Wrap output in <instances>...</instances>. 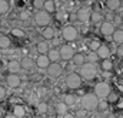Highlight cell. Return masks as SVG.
Segmentation results:
<instances>
[{"label":"cell","mask_w":123,"mask_h":118,"mask_svg":"<svg viewBox=\"0 0 123 118\" xmlns=\"http://www.w3.org/2000/svg\"><path fill=\"white\" fill-rule=\"evenodd\" d=\"M13 114H14V117H25L26 115V110H25V107L23 105H16L14 108H13Z\"/></svg>","instance_id":"cell-27"},{"label":"cell","mask_w":123,"mask_h":118,"mask_svg":"<svg viewBox=\"0 0 123 118\" xmlns=\"http://www.w3.org/2000/svg\"><path fill=\"white\" fill-rule=\"evenodd\" d=\"M97 54H99L100 60L102 59H109V57H110V48H109V46L100 44V47L97 48Z\"/></svg>","instance_id":"cell-17"},{"label":"cell","mask_w":123,"mask_h":118,"mask_svg":"<svg viewBox=\"0 0 123 118\" xmlns=\"http://www.w3.org/2000/svg\"><path fill=\"white\" fill-rule=\"evenodd\" d=\"M6 97H7V91H6L4 87H1V86H0V101H3Z\"/></svg>","instance_id":"cell-38"},{"label":"cell","mask_w":123,"mask_h":118,"mask_svg":"<svg viewBox=\"0 0 123 118\" xmlns=\"http://www.w3.org/2000/svg\"><path fill=\"white\" fill-rule=\"evenodd\" d=\"M50 59H49V56L47 54H39L37 56V59H36V65H37V68H40V70H46L49 65H50Z\"/></svg>","instance_id":"cell-12"},{"label":"cell","mask_w":123,"mask_h":118,"mask_svg":"<svg viewBox=\"0 0 123 118\" xmlns=\"http://www.w3.org/2000/svg\"><path fill=\"white\" fill-rule=\"evenodd\" d=\"M76 117H79V118L86 117V110H85V108H83V110H79V111L76 113Z\"/></svg>","instance_id":"cell-39"},{"label":"cell","mask_w":123,"mask_h":118,"mask_svg":"<svg viewBox=\"0 0 123 118\" xmlns=\"http://www.w3.org/2000/svg\"><path fill=\"white\" fill-rule=\"evenodd\" d=\"M100 41H97V40H92L90 43H89V50H93V51H97V48L100 47Z\"/></svg>","instance_id":"cell-35"},{"label":"cell","mask_w":123,"mask_h":118,"mask_svg":"<svg viewBox=\"0 0 123 118\" xmlns=\"http://www.w3.org/2000/svg\"><path fill=\"white\" fill-rule=\"evenodd\" d=\"M46 73H47L49 77H59V75H62V73H63V67H62V64H59L57 61H52L50 65L46 68Z\"/></svg>","instance_id":"cell-8"},{"label":"cell","mask_w":123,"mask_h":118,"mask_svg":"<svg viewBox=\"0 0 123 118\" xmlns=\"http://www.w3.org/2000/svg\"><path fill=\"white\" fill-rule=\"evenodd\" d=\"M112 40H113V43H116L117 46H122L123 44V30L122 29L115 30V33L112 34Z\"/></svg>","instance_id":"cell-19"},{"label":"cell","mask_w":123,"mask_h":118,"mask_svg":"<svg viewBox=\"0 0 123 118\" xmlns=\"http://www.w3.org/2000/svg\"><path fill=\"white\" fill-rule=\"evenodd\" d=\"M36 111H37L39 114H46V113L49 111V104H47V102H39V104L36 105Z\"/></svg>","instance_id":"cell-28"},{"label":"cell","mask_w":123,"mask_h":118,"mask_svg":"<svg viewBox=\"0 0 123 118\" xmlns=\"http://www.w3.org/2000/svg\"><path fill=\"white\" fill-rule=\"evenodd\" d=\"M96 1H103V0H96Z\"/></svg>","instance_id":"cell-45"},{"label":"cell","mask_w":123,"mask_h":118,"mask_svg":"<svg viewBox=\"0 0 123 118\" xmlns=\"http://www.w3.org/2000/svg\"><path fill=\"white\" fill-rule=\"evenodd\" d=\"M107 101H109V102H117V101H119V95H117L115 91H110V94L107 95Z\"/></svg>","instance_id":"cell-34"},{"label":"cell","mask_w":123,"mask_h":118,"mask_svg":"<svg viewBox=\"0 0 123 118\" xmlns=\"http://www.w3.org/2000/svg\"><path fill=\"white\" fill-rule=\"evenodd\" d=\"M10 10V4L7 0H0V16H6Z\"/></svg>","instance_id":"cell-26"},{"label":"cell","mask_w":123,"mask_h":118,"mask_svg":"<svg viewBox=\"0 0 123 118\" xmlns=\"http://www.w3.org/2000/svg\"><path fill=\"white\" fill-rule=\"evenodd\" d=\"M109 101H107V98H100V101H99V105H97V110L99 111H106L107 108H109Z\"/></svg>","instance_id":"cell-30"},{"label":"cell","mask_w":123,"mask_h":118,"mask_svg":"<svg viewBox=\"0 0 123 118\" xmlns=\"http://www.w3.org/2000/svg\"><path fill=\"white\" fill-rule=\"evenodd\" d=\"M10 46H12L10 37L6 34H1L0 36V50H7V48H10Z\"/></svg>","instance_id":"cell-20"},{"label":"cell","mask_w":123,"mask_h":118,"mask_svg":"<svg viewBox=\"0 0 123 118\" xmlns=\"http://www.w3.org/2000/svg\"><path fill=\"white\" fill-rule=\"evenodd\" d=\"M90 16H92V11L86 7H80L77 11H76V17L80 23H87L90 21Z\"/></svg>","instance_id":"cell-11"},{"label":"cell","mask_w":123,"mask_h":118,"mask_svg":"<svg viewBox=\"0 0 123 118\" xmlns=\"http://www.w3.org/2000/svg\"><path fill=\"white\" fill-rule=\"evenodd\" d=\"M47 56H49L50 61H59V60L62 59L60 50H56V48H50V50H49V53H47Z\"/></svg>","instance_id":"cell-24"},{"label":"cell","mask_w":123,"mask_h":118,"mask_svg":"<svg viewBox=\"0 0 123 118\" xmlns=\"http://www.w3.org/2000/svg\"><path fill=\"white\" fill-rule=\"evenodd\" d=\"M3 117V111H1V110H0V118Z\"/></svg>","instance_id":"cell-42"},{"label":"cell","mask_w":123,"mask_h":118,"mask_svg":"<svg viewBox=\"0 0 123 118\" xmlns=\"http://www.w3.org/2000/svg\"><path fill=\"white\" fill-rule=\"evenodd\" d=\"M29 17H30V14H29V11H27V10H23V11H20V13H19V19H20L22 21H26Z\"/></svg>","instance_id":"cell-37"},{"label":"cell","mask_w":123,"mask_h":118,"mask_svg":"<svg viewBox=\"0 0 123 118\" xmlns=\"http://www.w3.org/2000/svg\"><path fill=\"white\" fill-rule=\"evenodd\" d=\"M66 86L69 87L70 90H77L82 87V83H83V77L80 73H69L66 75Z\"/></svg>","instance_id":"cell-2"},{"label":"cell","mask_w":123,"mask_h":118,"mask_svg":"<svg viewBox=\"0 0 123 118\" xmlns=\"http://www.w3.org/2000/svg\"><path fill=\"white\" fill-rule=\"evenodd\" d=\"M7 70H9L10 73H19L20 70H23V68H22V63L17 61V60H10V61L7 63Z\"/></svg>","instance_id":"cell-14"},{"label":"cell","mask_w":123,"mask_h":118,"mask_svg":"<svg viewBox=\"0 0 123 118\" xmlns=\"http://www.w3.org/2000/svg\"><path fill=\"white\" fill-rule=\"evenodd\" d=\"M99 101H100V98H99L94 92L85 94L83 98H82V107H83L86 111H94V110H97Z\"/></svg>","instance_id":"cell-1"},{"label":"cell","mask_w":123,"mask_h":118,"mask_svg":"<svg viewBox=\"0 0 123 118\" xmlns=\"http://www.w3.org/2000/svg\"><path fill=\"white\" fill-rule=\"evenodd\" d=\"M36 50H37L39 54H47L50 48H49V44H47L46 41H39V43L36 44Z\"/></svg>","instance_id":"cell-22"},{"label":"cell","mask_w":123,"mask_h":118,"mask_svg":"<svg viewBox=\"0 0 123 118\" xmlns=\"http://www.w3.org/2000/svg\"><path fill=\"white\" fill-rule=\"evenodd\" d=\"M72 61H73L74 65H80V67H82V65L87 61V56H85L83 53H74V56H73Z\"/></svg>","instance_id":"cell-16"},{"label":"cell","mask_w":123,"mask_h":118,"mask_svg":"<svg viewBox=\"0 0 123 118\" xmlns=\"http://www.w3.org/2000/svg\"><path fill=\"white\" fill-rule=\"evenodd\" d=\"M80 74H82V77H83L85 80H93V78H96V75H97V68H96L94 63H92V61L85 63V64L82 65V68H80Z\"/></svg>","instance_id":"cell-4"},{"label":"cell","mask_w":123,"mask_h":118,"mask_svg":"<svg viewBox=\"0 0 123 118\" xmlns=\"http://www.w3.org/2000/svg\"><path fill=\"white\" fill-rule=\"evenodd\" d=\"M62 3H66V1H67V0H60Z\"/></svg>","instance_id":"cell-44"},{"label":"cell","mask_w":123,"mask_h":118,"mask_svg":"<svg viewBox=\"0 0 123 118\" xmlns=\"http://www.w3.org/2000/svg\"><path fill=\"white\" fill-rule=\"evenodd\" d=\"M34 23H36V26H39V27H46V26H49V24H50V13L46 11L44 9L37 10L36 14H34Z\"/></svg>","instance_id":"cell-5"},{"label":"cell","mask_w":123,"mask_h":118,"mask_svg":"<svg viewBox=\"0 0 123 118\" xmlns=\"http://www.w3.org/2000/svg\"><path fill=\"white\" fill-rule=\"evenodd\" d=\"M63 101H64L69 107H72V105H74V104H76V97H74L73 94H70V92H69V94H66V95H64Z\"/></svg>","instance_id":"cell-29"},{"label":"cell","mask_w":123,"mask_h":118,"mask_svg":"<svg viewBox=\"0 0 123 118\" xmlns=\"http://www.w3.org/2000/svg\"><path fill=\"white\" fill-rule=\"evenodd\" d=\"M20 63H22V68L26 70V71L31 70V68L34 67V64H36V61L31 59V57H29V56H25L23 59L20 60Z\"/></svg>","instance_id":"cell-13"},{"label":"cell","mask_w":123,"mask_h":118,"mask_svg":"<svg viewBox=\"0 0 123 118\" xmlns=\"http://www.w3.org/2000/svg\"><path fill=\"white\" fill-rule=\"evenodd\" d=\"M62 37H63L64 41L73 43V41H76L77 37H79V30L76 29L74 26H72V24H67V26H64V27L62 29Z\"/></svg>","instance_id":"cell-3"},{"label":"cell","mask_w":123,"mask_h":118,"mask_svg":"<svg viewBox=\"0 0 123 118\" xmlns=\"http://www.w3.org/2000/svg\"><path fill=\"white\" fill-rule=\"evenodd\" d=\"M99 59H100V57H99L97 51H93V50H90V53L87 54V60H89V61H92V63H94V61H97Z\"/></svg>","instance_id":"cell-33"},{"label":"cell","mask_w":123,"mask_h":118,"mask_svg":"<svg viewBox=\"0 0 123 118\" xmlns=\"http://www.w3.org/2000/svg\"><path fill=\"white\" fill-rule=\"evenodd\" d=\"M59 50H60L62 60H64V61L72 60L73 59V56H74V50H73V47H72L70 44H62Z\"/></svg>","instance_id":"cell-10"},{"label":"cell","mask_w":123,"mask_h":118,"mask_svg":"<svg viewBox=\"0 0 123 118\" xmlns=\"http://www.w3.org/2000/svg\"><path fill=\"white\" fill-rule=\"evenodd\" d=\"M31 4H33V7H34L36 10H42V9L44 7V0H33Z\"/></svg>","instance_id":"cell-32"},{"label":"cell","mask_w":123,"mask_h":118,"mask_svg":"<svg viewBox=\"0 0 123 118\" xmlns=\"http://www.w3.org/2000/svg\"><path fill=\"white\" fill-rule=\"evenodd\" d=\"M6 83L10 88H19L22 86V78H20L19 73H9L6 75Z\"/></svg>","instance_id":"cell-7"},{"label":"cell","mask_w":123,"mask_h":118,"mask_svg":"<svg viewBox=\"0 0 123 118\" xmlns=\"http://www.w3.org/2000/svg\"><path fill=\"white\" fill-rule=\"evenodd\" d=\"M12 34L14 36V37H17V38H22V37H25V31L20 29H13L12 30Z\"/></svg>","instance_id":"cell-36"},{"label":"cell","mask_w":123,"mask_h":118,"mask_svg":"<svg viewBox=\"0 0 123 118\" xmlns=\"http://www.w3.org/2000/svg\"><path fill=\"white\" fill-rule=\"evenodd\" d=\"M117 108H123V100H119L117 101Z\"/></svg>","instance_id":"cell-40"},{"label":"cell","mask_w":123,"mask_h":118,"mask_svg":"<svg viewBox=\"0 0 123 118\" xmlns=\"http://www.w3.org/2000/svg\"><path fill=\"white\" fill-rule=\"evenodd\" d=\"M105 1L109 10H119L122 6V0H105Z\"/></svg>","instance_id":"cell-23"},{"label":"cell","mask_w":123,"mask_h":118,"mask_svg":"<svg viewBox=\"0 0 123 118\" xmlns=\"http://www.w3.org/2000/svg\"><path fill=\"white\" fill-rule=\"evenodd\" d=\"M110 91H112V88H110V86L106 81H99L94 86V94L99 98H107V95L110 94Z\"/></svg>","instance_id":"cell-6"},{"label":"cell","mask_w":123,"mask_h":118,"mask_svg":"<svg viewBox=\"0 0 123 118\" xmlns=\"http://www.w3.org/2000/svg\"><path fill=\"white\" fill-rule=\"evenodd\" d=\"M115 24L112 23V21H102V24H100V34L103 36V37H112V34L115 33Z\"/></svg>","instance_id":"cell-9"},{"label":"cell","mask_w":123,"mask_h":118,"mask_svg":"<svg viewBox=\"0 0 123 118\" xmlns=\"http://www.w3.org/2000/svg\"><path fill=\"white\" fill-rule=\"evenodd\" d=\"M67 110H69V105H67L64 101L56 104V114H59V115H62V117L67 114Z\"/></svg>","instance_id":"cell-21"},{"label":"cell","mask_w":123,"mask_h":118,"mask_svg":"<svg viewBox=\"0 0 123 118\" xmlns=\"http://www.w3.org/2000/svg\"><path fill=\"white\" fill-rule=\"evenodd\" d=\"M113 67H115V64L110 60V57L109 59H102V61H100V68L103 71H113Z\"/></svg>","instance_id":"cell-18"},{"label":"cell","mask_w":123,"mask_h":118,"mask_svg":"<svg viewBox=\"0 0 123 118\" xmlns=\"http://www.w3.org/2000/svg\"><path fill=\"white\" fill-rule=\"evenodd\" d=\"M120 65H122V68H123V57H122V61H120Z\"/></svg>","instance_id":"cell-43"},{"label":"cell","mask_w":123,"mask_h":118,"mask_svg":"<svg viewBox=\"0 0 123 118\" xmlns=\"http://www.w3.org/2000/svg\"><path fill=\"white\" fill-rule=\"evenodd\" d=\"M46 11H49L50 14L56 11V4H55V0H44V7H43Z\"/></svg>","instance_id":"cell-25"},{"label":"cell","mask_w":123,"mask_h":118,"mask_svg":"<svg viewBox=\"0 0 123 118\" xmlns=\"http://www.w3.org/2000/svg\"><path fill=\"white\" fill-rule=\"evenodd\" d=\"M63 17H64L63 13H57V19H59V20H63Z\"/></svg>","instance_id":"cell-41"},{"label":"cell","mask_w":123,"mask_h":118,"mask_svg":"<svg viewBox=\"0 0 123 118\" xmlns=\"http://www.w3.org/2000/svg\"><path fill=\"white\" fill-rule=\"evenodd\" d=\"M55 36H56V31H55L53 27H50V24L46 26V27L43 29V31H42V37H43L44 40H53Z\"/></svg>","instance_id":"cell-15"},{"label":"cell","mask_w":123,"mask_h":118,"mask_svg":"<svg viewBox=\"0 0 123 118\" xmlns=\"http://www.w3.org/2000/svg\"><path fill=\"white\" fill-rule=\"evenodd\" d=\"M103 20V16L100 11H92V16H90V21L92 23H100Z\"/></svg>","instance_id":"cell-31"}]
</instances>
